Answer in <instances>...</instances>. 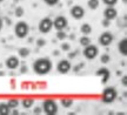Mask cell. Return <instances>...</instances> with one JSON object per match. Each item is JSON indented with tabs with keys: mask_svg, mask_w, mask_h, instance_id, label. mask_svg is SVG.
<instances>
[{
	"mask_svg": "<svg viewBox=\"0 0 127 115\" xmlns=\"http://www.w3.org/2000/svg\"><path fill=\"white\" fill-rule=\"evenodd\" d=\"M60 48H61V51L68 52L69 49H71V45H69L68 42H63V44H61V46H60Z\"/></svg>",
	"mask_w": 127,
	"mask_h": 115,
	"instance_id": "83f0119b",
	"label": "cell"
},
{
	"mask_svg": "<svg viewBox=\"0 0 127 115\" xmlns=\"http://www.w3.org/2000/svg\"><path fill=\"white\" fill-rule=\"evenodd\" d=\"M2 27H4V20L0 18V32H1V29H2Z\"/></svg>",
	"mask_w": 127,
	"mask_h": 115,
	"instance_id": "836d02e7",
	"label": "cell"
},
{
	"mask_svg": "<svg viewBox=\"0 0 127 115\" xmlns=\"http://www.w3.org/2000/svg\"><path fill=\"white\" fill-rule=\"evenodd\" d=\"M42 112L46 115H57L58 111H59V107L55 100L53 99H46L42 101V107H41Z\"/></svg>",
	"mask_w": 127,
	"mask_h": 115,
	"instance_id": "3957f363",
	"label": "cell"
},
{
	"mask_svg": "<svg viewBox=\"0 0 127 115\" xmlns=\"http://www.w3.org/2000/svg\"><path fill=\"white\" fill-rule=\"evenodd\" d=\"M60 103H61V106L65 107V108H71V107L73 106V100L72 99L65 97V99H61V100H60Z\"/></svg>",
	"mask_w": 127,
	"mask_h": 115,
	"instance_id": "44dd1931",
	"label": "cell"
},
{
	"mask_svg": "<svg viewBox=\"0 0 127 115\" xmlns=\"http://www.w3.org/2000/svg\"><path fill=\"white\" fill-rule=\"evenodd\" d=\"M2 1H4V0H0V2H2Z\"/></svg>",
	"mask_w": 127,
	"mask_h": 115,
	"instance_id": "74e56055",
	"label": "cell"
},
{
	"mask_svg": "<svg viewBox=\"0 0 127 115\" xmlns=\"http://www.w3.org/2000/svg\"><path fill=\"white\" fill-rule=\"evenodd\" d=\"M123 85L125 86V87L127 86V78L126 76H123Z\"/></svg>",
	"mask_w": 127,
	"mask_h": 115,
	"instance_id": "1f68e13d",
	"label": "cell"
},
{
	"mask_svg": "<svg viewBox=\"0 0 127 115\" xmlns=\"http://www.w3.org/2000/svg\"><path fill=\"white\" fill-rule=\"evenodd\" d=\"M82 54H84V56H85L87 60H94L96 56L99 55V47L90 44V45H87V46L84 47Z\"/></svg>",
	"mask_w": 127,
	"mask_h": 115,
	"instance_id": "8992f818",
	"label": "cell"
},
{
	"mask_svg": "<svg viewBox=\"0 0 127 115\" xmlns=\"http://www.w3.org/2000/svg\"><path fill=\"white\" fill-rule=\"evenodd\" d=\"M11 108L7 106L6 102H0V115H9Z\"/></svg>",
	"mask_w": 127,
	"mask_h": 115,
	"instance_id": "e0dca14e",
	"label": "cell"
},
{
	"mask_svg": "<svg viewBox=\"0 0 127 115\" xmlns=\"http://www.w3.org/2000/svg\"><path fill=\"white\" fill-rule=\"evenodd\" d=\"M38 29L39 32L42 34H47L53 29V19L50 17H45L42 18L38 23Z\"/></svg>",
	"mask_w": 127,
	"mask_h": 115,
	"instance_id": "5b68a950",
	"label": "cell"
},
{
	"mask_svg": "<svg viewBox=\"0 0 127 115\" xmlns=\"http://www.w3.org/2000/svg\"><path fill=\"white\" fill-rule=\"evenodd\" d=\"M24 13H25V11H24V8L21 6H18V7H15V9H14V15H15L17 18L24 17Z\"/></svg>",
	"mask_w": 127,
	"mask_h": 115,
	"instance_id": "603a6c76",
	"label": "cell"
},
{
	"mask_svg": "<svg viewBox=\"0 0 127 115\" xmlns=\"http://www.w3.org/2000/svg\"><path fill=\"white\" fill-rule=\"evenodd\" d=\"M41 112H42V109H41L40 107H35L34 111H33V113H34V114H41Z\"/></svg>",
	"mask_w": 127,
	"mask_h": 115,
	"instance_id": "4dcf8cb0",
	"label": "cell"
},
{
	"mask_svg": "<svg viewBox=\"0 0 127 115\" xmlns=\"http://www.w3.org/2000/svg\"><path fill=\"white\" fill-rule=\"evenodd\" d=\"M30 54H31V49L27 48V47H21V48H19L18 49V56L23 58V59L27 58Z\"/></svg>",
	"mask_w": 127,
	"mask_h": 115,
	"instance_id": "ac0fdd59",
	"label": "cell"
},
{
	"mask_svg": "<svg viewBox=\"0 0 127 115\" xmlns=\"http://www.w3.org/2000/svg\"><path fill=\"white\" fill-rule=\"evenodd\" d=\"M101 1L106 6H115V5L118 4V0H101Z\"/></svg>",
	"mask_w": 127,
	"mask_h": 115,
	"instance_id": "484cf974",
	"label": "cell"
},
{
	"mask_svg": "<svg viewBox=\"0 0 127 115\" xmlns=\"http://www.w3.org/2000/svg\"><path fill=\"white\" fill-rule=\"evenodd\" d=\"M36 45H38L39 47L45 46V45H46V40H45V39H38V40H36Z\"/></svg>",
	"mask_w": 127,
	"mask_h": 115,
	"instance_id": "f546056e",
	"label": "cell"
},
{
	"mask_svg": "<svg viewBox=\"0 0 127 115\" xmlns=\"http://www.w3.org/2000/svg\"><path fill=\"white\" fill-rule=\"evenodd\" d=\"M100 5V0H88L87 1V7L92 11H95V9H98Z\"/></svg>",
	"mask_w": 127,
	"mask_h": 115,
	"instance_id": "ffe728a7",
	"label": "cell"
},
{
	"mask_svg": "<svg viewBox=\"0 0 127 115\" xmlns=\"http://www.w3.org/2000/svg\"><path fill=\"white\" fill-rule=\"evenodd\" d=\"M118 97V91L114 87L109 86V87H106L101 93V101L104 103H113Z\"/></svg>",
	"mask_w": 127,
	"mask_h": 115,
	"instance_id": "7a4b0ae2",
	"label": "cell"
},
{
	"mask_svg": "<svg viewBox=\"0 0 127 115\" xmlns=\"http://www.w3.org/2000/svg\"><path fill=\"white\" fill-rule=\"evenodd\" d=\"M75 55H77V52H71V53H69V58H75Z\"/></svg>",
	"mask_w": 127,
	"mask_h": 115,
	"instance_id": "d6a6232c",
	"label": "cell"
},
{
	"mask_svg": "<svg viewBox=\"0 0 127 115\" xmlns=\"http://www.w3.org/2000/svg\"><path fill=\"white\" fill-rule=\"evenodd\" d=\"M118 51L121 55H124V56L127 55V39L126 38H123L118 42Z\"/></svg>",
	"mask_w": 127,
	"mask_h": 115,
	"instance_id": "5bb4252c",
	"label": "cell"
},
{
	"mask_svg": "<svg viewBox=\"0 0 127 115\" xmlns=\"http://www.w3.org/2000/svg\"><path fill=\"white\" fill-rule=\"evenodd\" d=\"M20 103H21L23 108H25V109H30V108H32L33 105H34V100L31 99V97H25V99H23V100L20 101Z\"/></svg>",
	"mask_w": 127,
	"mask_h": 115,
	"instance_id": "9a60e30c",
	"label": "cell"
},
{
	"mask_svg": "<svg viewBox=\"0 0 127 115\" xmlns=\"http://www.w3.org/2000/svg\"><path fill=\"white\" fill-rule=\"evenodd\" d=\"M69 14H71V17L73 19H75V20H81L84 18V15H85V9L82 6L80 5H74L71 7L69 9Z\"/></svg>",
	"mask_w": 127,
	"mask_h": 115,
	"instance_id": "30bf717a",
	"label": "cell"
},
{
	"mask_svg": "<svg viewBox=\"0 0 127 115\" xmlns=\"http://www.w3.org/2000/svg\"><path fill=\"white\" fill-rule=\"evenodd\" d=\"M68 26V20L64 15H58L53 19V28L57 31H63Z\"/></svg>",
	"mask_w": 127,
	"mask_h": 115,
	"instance_id": "ba28073f",
	"label": "cell"
},
{
	"mask_svg": "<svg viewBox=\"0 0 127 115\" xmlns=\"http://www.w3.org/2000/svg\"><path fill=\"white\" fill-rule=\"evenodd\" d=\"M7 103V106L11 108V109H17L20 105V101H19L18 99H8V101L6 102Z\"/></svg>",
	"mask_w": 127,
	"mask_h": 115,
	"instance_id": "d6986e66",
	"label": "cell"
},
{
	"mask_svg": "<svg viewBox=\"0 0 127 115\" xmlns=\"http://www.w3.org/2000/svg\"><path fill=\"white\" fill-rule=\"evenodd\" d=\"M118 17V11L115 9L114 6H107L106 8L104 9V18L109 20V21H113L115 20Z\"/></svg>",
	"mask_w": 127,
	"mask_h": 115,
	"instance_id": "7c38bea8",
	"label": "cell"
},
{
	"mask_svg": "<svg viewBox=\"0 0 127 115\" xmlns=\"http://www.w3.org/2000/svg\"><path fill=\"white\" fill-rule=\"evenodd\" d=\"M114 40V35L111 32H102L99 35V39H98V42H99L100 46L107 47L109 46Z\"/></svg>",
	"mask_w": 127,
	"mask_h": 115,
	"instance_id": "52a82bcc",
	"label": "cell"
},
{
	"mask_svg": "<svg viewBox=\"0 0 127 115\" xmlns=\"http://www.w3.org/2000/svg\"><path fill=\"white\" fill-rule=\"evenodd\" d=\"M32 68L36 75H47L53 68V62L50 58H39L33 62Z\"/></svg>",
	"mask_w": 127,
	"mask_h": 115,
	"instance_id": "6da1fadb",
	"label": "cell"
},
{
	"mask_svg": "<svg viewBox=\"0 0 127 115\" xmlns=\"http://www.w3.org/2000/svg\"><path fill=\"white\" fill-rule=\"evenodd\" d=\"M26 70H27V67H26V66H23V67H21V73H26Z\"/></svg>",
	"mask_w": 127,
	"mask_h": 115,
	"instance_id": "e575fe53",
	"label": "cell"
},
{
	"mask_svg": "<svg viewBox=\"0 0 127 115\" xmlns=\"http://www.w3.org/2000/svg\"><path fill=\"white\" fill-rule=\"evenodd\" d=\"M42 1H44L47 6H55V5L59 4L60 0H42Z\"/></svg>",
	"mask_w": 127,
	"mask_h": 115,
	"instance_id": "4316f807",
	"label": "cell"
},
{
	"mask_svg": "<svg viewBox=\"0 0 127 115\" xmlns=\"http://www.w3.org/2000/svg\"><path fill=\"white\" fill-rule=\"evenodd\" d=\"M0 75H1V76H2V75H5V74L2 73V72H0Z\"/></svg>",
	"mask_w": 127,
	"mask_h": 115,
	"instance_id": "8d00e7d4",
	"label": "cell"
},
{
	"mask_svg": "<svg viewBox=\"0 0 127 115\" xmlns=\"http://www.w3.org/2000/svg\"><path fill=\"white\" fill-rule=\"evenodd\" d=\"M53 55L58 56V55H59V51H54V52H53Z\"/></svg>",
	"mask_w": 127,
	"mask_h": 115,
	"instance_id": "d590c367",
	"label": "cell"
},
{
	"mask_svg": "<svg viewBox=\"0 0 127 115\" xmlns=\"http://www.w3.org/2000/svg\"><path fill=\"white\" fill-rule=\"evenodd\" d=\"M71 69H72V64L67 59L60 60L59 62L57 64V70L60 74H67V73H69Z\"/></svg>",
	"mask_w": 127,
	"mask_h": 115,
	"instance_id": "9c48e42d",
	"label": "cell"
},
{
	"mask_svg": "<svg viewBox=\"0 0 127 115\" xmlns=\"http://www.w3.org/2000/svg\"><path fill=\"white\" fill-rule=\"evenodd\" d=\"M80 32L84 34V35H88V34H91L92 33V26L90 23H82L81 26H80Z\"/></svg>",
	"mask_w": 127,
	"mask_h": 115,
	"instance_id": "2e32d148",
	"label": "cell"
},
{
	"mask_svg": "<svg viewBox=\"0 0 127 115\" xmlns=\"http://www.w3.org/2000/svg\"><path fill=\"white\" fill-rule=\"evenodd\" d=\"M79 42H80V45H81L82 47H85V46H87V45L92 44V42H91V39L87 37V35H82V37L79 39Z\"/></svg>",
	"mask_w": 127,
	"mask_h": 115,
	"instance_id": "7402d4cb",
	"label": "cell"
},
{
	"mask_svg": "<svg viewBox=\"0 0 127 115\" xmlns=\"http://www.w3.org/2000/svg\"><path fill=\"white\" fill-rule=\"evenodd\" d=\"M67 38V34H66V32H65V29H63V31H57V39L58 40H65Z\"/></svg>",
	"mask_w": 127,
	"mask_h": 115,
	"instance_id": "cb8c5ba5",
	"label": "cell"
},
{
	"mask_svg": "<svg viewBox=\"0 0 127 115\" xmlns=\"http://www.w3.org/2000/svg\"><path fill=\"white\" fill-rule=\"evenodd\" d=\"M109 61H111V56L108 55V54H101V56H100V62L101 64H104V65H106V64H108Z\"/></svg>",
	"mask_w": 127,
	"mask_h": 115,
	"instance_id": "d4e9b609",
	"label": "cell"
},
{
	"mask_svg": "<svg viewBox=\"0 0 127 115\" xmlns=\"http://www.w3.org/2000/svg\"><path fill=\"white\" fill-rule=\"evenodd\" d=\"M30 33V26L26 21H18L14 25V34L19 39H25Z\"/></svg>",
	"mask_w": 127,
	"mask_h": 115,
	"instance_id": "277c9868",
	"label": "cell"
},
{
	"mask_svg": "<svg viewBox=\"0 0 127 115\" xmlns=\"http://www.w3.org/2000/svg\"><path fill=\"white\" fill-rule=\"evenodd\" d=\"M111 23H112V21H109V20H107V19H105V18L101 20V25H102L104 27H109Z\"/></svg>",
	"mask_w": 127,
	"mask_h": 115,
	"instance_id": "f1b7e54d",
	"label": "cell"
},
{
	"mask_svg": "<svg viewBox=\"0 0 127 115\" xmlns=\"http://www.w3.org/2000/svg\"><path fill=\"white\" fill-rule=\"evenodd\" d=\"M96 76H100L101 78V83H107L108 79L111 78V73H109V69L106 68V67H101L96 70Z\"/></svg>",
	"mask_w": 127,
	"mask_h": 115,
	"instance_id": "4fadbf2b",
	"label": "cell"
},
{
	"mask_svg": "<svg viewBox=\"0 0 127 115\" xmlns=\"http://www.w3.org/2000/svg\"><path fill=\"white\" fill-rule=\"evenodd\" d=\"M5 66L8 69H11V70H14V69H17L20 66V60H19L18 56L11 55L5 60Z\"/></svg>",
	"mask_w": 127,
	"mask_h": 115,
	"instance_id": "8fae6325",
	"label": "cell"
}]
</instances>
